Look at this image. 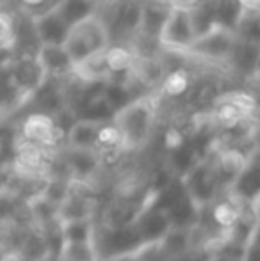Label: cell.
Listing matches in <instances>:
<instances>
[{
    "label": "cell",
    "instance_id": "6da1fadb",
    "mask_svg": "<svg viewBox=\"0 0 260 261\" xmlns=\"http://www.w3.org/2000/svg\"><path fill=\"white\" fill-rule=\"evenodd\" d=\"M159 100L160 94H143L116 110L112 124L120 135V148L130 151L148 141L157 121Z\"/></svg>",
    "mask_w": 260,
    "mask_h": 261
},
{
    "label": "cell",
    "instance_id": "7a4b0ae2",
    "mask_svg": "<svg viewBox=\"0 0 260 261\" xmlns=\"http://www.w3.org/2000/svg\"><path fill=\"white\" fill-rule=\"evenodd\" d=\"M198 4L170 2V9L157 34V45L164 52L182 55L200 32L195 7Z\"/></svg>",
    "mask_w": 260,
    "mask_h": 261
},
{
    "label": "cell",
    "instance_id": "3957f363",
    "mask_svg": "<svg viewBox=\"0 0 260 261\" xmlns=\"http://www.w3.org/2000/svg\"><path fill=\"white\" fill-rule=\"evenodd\" d=\"M109 45L111 34L100 13H94L72 25L63 43L73 66L102 54Z\"/></svg>",
    "mask_w": 260,
    "mask_h": 261
},
{
    "label": "cell",
    "instance_id": "277c9868",
    "mask_svg": "<svg viewBox=\"0 0 260 261\" xmlns=\"http://www.w3.org/2000/svg\"><path fill=\"white\" fill-rule=\"evenodd\" d=\"M237 43V34L232 25L221 21H210L205 29H201L189 45V48L182 54V57L195 59L205 64H228Z\"/></svg>",
    "mask_w": 260,
    "mask_h": 261
},
{
    "label": "cell",
    "instance_id": "5b68a950",
    "mask_svg": "<svg viewBox=\"0 0 260 261\" xmlns=\"http://www.w3.org/2000/svg\"><path fill=\"white\" fill-rule=\"evenodd\" d=\"M255 112V98L243 91H233L216 98V117L225 126H237Z\"/></svg>",
    "mask_w": 260,
    "mask_h": 261
},
{
    "label": "cell",
    "instance_id": "8992f818",
    "mask_svg": "<svg viewBox=\"0 0 260 261\" xmlns=\"http://www.w3.org/2000/svg\"><path fill=\"white\" fill-rule=\"evenodd\" d=\"M32 31L39 45H63L69 27L63 18L57 14L54 6L31 14Z\"/></svg>",
    "mask_w": 260,
    "mask_h": 261
},
{
    "label": "cell",
    "instance_id": "52a82bcc",
    "mask_svg": "<svg viewBox=\"0 0 260 261\" xmlns=\"http://www.w3.org/2000/svg\"><path fill=\"white\" fill-rule=\"evenodd\" d=\"M36 59L46 80H63L73 75V62L69 61L63 45H39Z\"/></svg>",
    "mask_w": 260,
    "mask_h": 261
},
{
    "label": "cell",
    "instance_id": "ba28073f",
    "mask_svg": "<svg viewBox=\"0 0 260 261\" xmlns=\"http://www.w3.org/2000/svg\"><path fill=\"white\" fill-rule=\"evenodd\" d=\"M21 134L29 141V144L38 146H54L59 139V126L56 121L45 112H36L31 114L21 124Z\"/></svg>",
    "mask_w": 260,
    "mask_h": 261
},
{
    "label": "cell",
    "instance_id": "9c48e42d",
    "mask_svg": "<svg viewBox=\"0 0 260 261\" xmlns=\"http://www.w3.org/2000/svg\"><path fill=\"white\" fill-rule=\"evenodd\" d=\"M102 126H104V119H98V117L75 121L66 135L69 148L80 149V151H93L97 148Z\"/></svg>",
    "mask_w": 260,
    "mask_h": 261
},
{
    "label": "cell",
    "instance_id": "30bf717a",
    "mask_svg": "<svg viewBox=\"0 0 260 261\" xmlns=\"http://www.w3.org/2000/svg\"><path fill=\"white\" fill-rule=\"evenodd\" d=\"M32 96L20 89L14 84V80L9 76L6 66L0 69V114L13 112V110L23 107L27 101H31Z\"/></svg>",
    "mask_w": 260,
    "mask_h": 261
},
{
    "label": "cell",
    "instance_id": "8fae6325",
    "mask_svg": "<svg viewBox=\"0 0 260 261\" xmlns=\"http://www.w3.org/2000/svg\"><path fill=\"white\" fill-rule=\"evenodd\" d=\"M52 6L68 27L100 11V4L97 0H56Z\"/></svg>",
    "mask_w": 260,
    "mask_h": 261
},
{
    "label": "cell",
    "instance_id": "7c38bea8",
    "mask_svg": "<svg viewBox=\"0 0 260 261\" xmlns=\"http://www.w3.org/2000/svg\"><path fill=\"white\" fill-rule=\"evenodd\" d=\"M63 244H91L93 227L87 219H66L61 226Z\"/></svg>",
    "mask_w": 260,
    "mask_h": 261
},
{
    "label": "cell",
    "instance_id": "4fadbf2b",
    "mask_svg": "<svg viewBox=\"0 0 260 261\" xmlns=\"http://www.w3.org/2000/svg\"><path fill=\"white\" fill-rule=\"evenodd\" d=\"M16 46V14L0 7V52H14Z\"/></svg>",
    "mask_w": 260,
    "mask_h": 261
},
{
    "label": "cell",
    "instance_id": "5bb4252c",
    "mask_svg": "<svg viewBox=\"0 0 260 261\" xmlns=\"http://www.w3.org/2000/svg\"><path fill=\"white\" fill-rule=\"evenodd\" d=\"M16 2L21 11H25V13H29V14H34V13H39V11L46 9V7H50L56 0H16Z\"/></svg>",
    "mask_w": 260,
    "mask_h": 261
},
{
    "label": "cell",
    "instance_id": "9a60e30c",
    "mask_svg": "<svg viewBox=\"0 0 260 261\" xmlns=\"http://www.w3.org/2000/svg\"><path fill=\"white\" fill-rule=\"evenodd\" d=\"M237 14H258L260 0H235Z\"/></svg>",
    "mask_w": 260,
    "mask_h": 261
},
{
    "label": "cell",
    "instance_id": "2e32d148",
    "mask_svg": "<svg viewBox=\"0 0 260 261\" xmlns=\"http://www.w3.org/2000/svg\"><path fill=\"white\" fill-rule=\"evenodd\" d=\"M0 261H23L20 258V256H16V254H7V256H4Z\"/></svg>",
    "mask_w": 260,
    "mask_h": 261
},
{
    "label": "cell",
    "instance_id": "e0dca14e",
    "mask_svg": "<svg viewBox=\"0 0 260 261\" xmlns=\"http://www.w3.org/2000/svg\"><path fill=\"white\" fill-rule=\"evenodd\" d=\"M9 2H11V0H0V7H6Z\"/></svg>",
    "mask_w": 260,
    "mask_h": 261
},
{
    "label": "cell",
    "instance_id": "ac0fdd59",
    "mask_svg": "<svg viewBox=\"0 0 260 261\" xmlns=\"http://www.w3.org/2000/svg\"><path fill=\"white\" fill-rule=\"evenodd\" d=\"M97 2H98V4H100V6H102V4H104V6H105V4L112 2V0H97Z\"/></svg>",
    "mask_w": 260,
    "mask_h": 261
},
{
    "label": "cell",
    "instance_id": "d6986e66",
    "mask_svg": "<svg viewBox=\"0 0 260 261\" xmlns=\"http://www.w3.org/2000/svg\"><path fill=\"white\" fill-rule=\"evenodd\" d=\"M219 261H235V259H219Z\"/></svg>",
    "mask_w": 260,
    "mask_h": 261
}]
</instances>
